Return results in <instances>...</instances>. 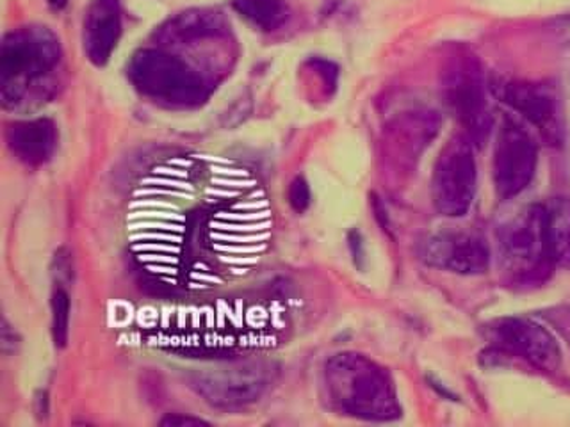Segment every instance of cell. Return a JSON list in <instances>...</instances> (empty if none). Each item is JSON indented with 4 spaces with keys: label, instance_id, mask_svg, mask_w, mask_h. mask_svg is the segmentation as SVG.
<instances>
[{
    "label": "cell",
    "instance_id": "cell-1",
    "mask_svg": "<svg viewBox=\"0 0 570 427\" xmlns=\"http://www.w3.org/2000/svg\"><path fill=\"white\" fill-rule=\"evenodd\" d=\"M325 383L330 399L346 415L376 423L400 417V403L391 376L367 356L341 352L330 358Z\"/></svg>",
    "mask_w": 570,
    "mask_h": 427
},
{
    "label": "cell",
    "instance_id": "cell-2",
    "mask_svg": "<svg viewBox=\"0 0 570 427\" xmlns=\"http://www.w3.org/2000/svg\"><path fill=\"white\" fill-rule=\"evenodd\" d=\"M499 262L517 285L540 284L551 272L546 205H530L499 231Z\"/></svg>",
    "mask_w": 570,
    "mask_h": 427
},
{
    "label": "cell",
    "instance_id": "cell-3",
    "mask_svg": "<svg viewBox=\"0 0 570 427\" xmlns=\"http://www.w3.org/2000/svg\"><path fill=\"white\" fill-rule=\"evenodd\" d=\"M61 50L56 36L45 27L9 32L0 50V80L6 106L22 100L26 88L58 67Z\"/></svg>",
    "mask_w": 570,
    "mask_h": 427
},
{
    "label": "cell",
    "instance_id": "cell-4",
    "mask_svg": "<svg viewBox=\"0 0 570 427\" xmlns=\"http://www.w3.org/2000/svg\"><path fill=\"white\" fill-rule=\"evenodd\" d=\"M132 85L145 97L168 106H198L207 98V86L183 59L163 50H141L129 64Z\"/></svg>",
    "mask_w": 570,
    "mask_h": 427
},
{
    "label": "cell",
    "instance_id": "cell-5",
    "mask_svg": "<svg viewBox=\"0 0 570 427\" xmlns=\"http://www.w3.org/2000/svg\"><path fill=\"white\" fill-rule=\"evenodd\" d=\"M432 192L444 216L459 218L471 209L476 195V160L469 139L454 138L445 145L433 171Z\"/></svg>",
    "mask_w": 570,
    "mask_h": 427
},
{
    "label": "cell",
    "instance_id": "cell-6",
    "mask_svg": "<svg viewBox=\"0 0 570 427\" xmlns=\"http://www.w3.org/2000/svg\"><path fill=\"white\" fill-rule=\"evenodd\" d=\"M539 151L530 133L515 121L507 120L499 129L494 150L495 191L510 200L530 186L537 171Z\"/></svg>",
    "mask_w": 570,
    "mask_h": 427
},
{
    "label": "cell",
    "instance_id": "cell-7",
    "mask_svg": "<svg viewBox=\"0 0 570 427\" xmlns=\"http://www.w3.org/2000/svg\"><path fill=\"white\" fill-rule=\"evenodd\" d=\"M191 387L210 406L236 409L254 403L266 390L269 367L263 364H246L230 369L205 370L196 374Z\"/></svg>",
    "mask_w": 570,
    "mask_h": 427
},
{
    "label": "cell",
    "instance_id": "cell-8",
    "mask_svg": "<svg viewBox=\"0 0 570 427\" xmlns=\"http://www.w3.org/2000/svg\"><path fill=\"white\" fill-rule=\"evenodd\" d=\"M495 346L519 356L540 370H554L560 365L561 352L557 338L533 320L508 317L490 328Z\"/></svg>",
    "mask_w": 570,
    "mask_h": 427
},
{
    "label": "cell",
    "instance_id": "cell-9",
    "mask_svg": "<svg viewBox=\"0 0 570 427\" xmlns=\"http://www.w3.org/2000/svg\"><path fill=\"white\" fill-rule=\"evenodd\" d=\"M448 102L459 118L468 139L483 142L490 132V116L480 73L472 62H459L445 82Z\"/></svg>",
    "mask_w": 570,
    "mask_h": 427
},
{
    "label": "cell",
    "instance_id": "cell-10",
    "mask_svg": "<svg viewBox=\"0 0 570 427\" xmlns=\"http://www.w3.org/2000/svg\"><path fill=\"white\" fill-rule=\"evenodd\" d=\"M423 260L456 275H480L489 267L490 251L480 236L468 231H442L424 242Z\"/></svg>",
    "mask_w": 570,
    "mask_h": 427
},
{
    "label": "cell",
    "instance_id": "cell-11",
    "mask_svg": "<svg viewBox=\"0 0 570 427\" xmlns=\"http://www.w3.org/2000/svg\"><path fill=\"white\" fill-rule=\"evenodd\" d=\"M495 93L548 138L552 139L557 136V100L548 89L530 82H503L495 86Z\"/></svg>",
    "mask_w": 570,
    "mask_h": 427
},
{
    "label": "cell",
    "instance_id": "cell-12",
    "mask_svg": "<svg viewBox=\"0 0 570 427\" xmlns=\"http://www.w3.org/2000/svg\"><path fill=\"white\" fill-rule=\"evenodd\" d=\"M120 2L94 0L85 20V50L89 61L104 67L121 34Z\"/></svg>",
    "mask_w": 570,
    "mask_h": 427
},
{
    "label": "cell",
    "instance_id": "cell-13",
    "mask_svg": "<svg viewBox=\"0 0 570 427\" xmlns=\"http://www.w3.org/2000/svg\"><path fill=\"white\" fill-rule=\"evenodd\" d=\"M6 138L14 156L26 165H41L49 160L58 142L56 127L45 118L11 125Z\"/></svg>",
    "mask_w": 570,
    "mask_h": 427
},
{
    "label": "cell",
    "instance_id": "cell-14",
    "mask_svg": "<svg viewBox=\"0 0 570 427\" xmlns=\"http://www.w3.org/2000/svg\"><path fill=\"white\" fill-rule=\"evenodd\" d=\"M552 260L570 271V200L557 198L546 205Z\"/></svg>",
    "mask_w": 570,
    "mask_h": 427
},
{
    "label": "cell",
    "instance_id": "cell-15",
    "mask_svg": "<svg viewBox=\"0 0 570 427\" xmlns=\"http://www.w3.org/2000/svg\"><path fill=\"white\" fill-rule=\"evenodd\" d=\"M223 31V23L216 14L209 13H184L169 23L165 29L171 40L195 41L209 36L219 34Z\"/></svg>",
    "mask_w": 570,
    "mask_h": 427
},
{
    "label": "cell",
    "instance_id": "cell-16",
    "mask_svg": "<svg viewBox=\"0 0 570 427\" xmlns=\"http://www.w3.org/2000/svg\"><path fill=\"white\" fill-rule=\"evenodd\" d=\"M234 8L263 31H275L287 17L282 0H234Z\"/></svg>",
    "mask_w": 570,
    "mask_h": 427
},
{
    "label": "cell",
    "instance_id": "cell-17",
    "mask_svg": "<svg viewBox=\"0 0 570 427\" xmlns=\"http://www.w3.org/2000/svg\"><path fill=\"white\" fill-rule=\"evenodd\" d=\"M68 328H70V296L67 290L59 287L52 294V335L56 346H67Z\"/></svg>",
    "mask_w": 570,
    "mask_h": 427
},
{
    "label": "cell",
    "instance_id": "cell-18",
    "mask_svg": "<svg viewBox=\"0 0 570 427\" xmlns=\"http://www.w3.org/2000/svg\"><path fill=\"white\" fill-rule=\"evenodd\" d=\"M289 203L296 212H305L311 205V191L303 178H296L289 187Z\"/></svg>",
    "mask_w": 570,
    "mask_h": 427
},
{
    "label": "cell",
    "instance_id": "cell-19",
    "mask_svg": "<svg viewBox=\"0 0 570 427\" xmlns=\"http://www.w3.org/2000/svg\"><path fill=\"white\" fill-rule=\"evenodd\" d=\"M160 426H209L202 418L180 417V415H168L160 420Z\"/></svg>",
    "mask_w": 570,
    "mask_h": 427
}]
</instances>
